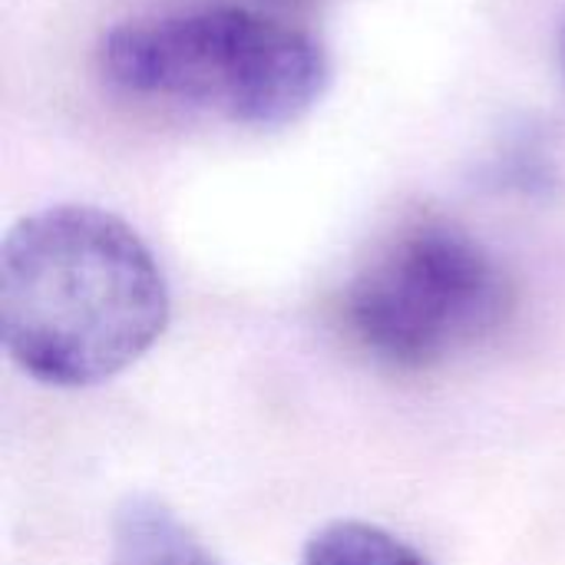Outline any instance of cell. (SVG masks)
Instances as JSON below:
<instances>
[{"label": "cell", "instance_id": "6da1fadb", "mask_svg": "<svg viewBox=\"0 0 565 565\" xmlns=\"http://www.w3.org/2000/svg\"><path fill=\"white\" fill-rule=\"evenodd\" d=\"M169 311L152 248L106 209L50 205L3 235L0 341L40 384L89 387L122 374L162 338Z\"/></svg>", "mask_w": 565, "mask_h": 565}, {"label": "cell", "instance_id": "7a4b0ae2", "mask_svg": "<svg viewBox=\"0 0 565 565\" xmlns=\"http://www.w3.org/2000/svg\"><path fill=\"white\" fill-rule=\"evenodd\" d=\"M99 70L126 96L252 129L305 119L331 86L324 43L305 26L252 7L126 20L103 36Z\"/></svg>", "mask_w": 565, "mask_h": 565}, {"label": "cell", "instance_id": "3957f363", "mask_svg": "<svg viewBox=\"0 0 565 565\" xmlns=\"http://www.w3.org/2000/svg\"><path fill=\"white\" fill-rule=\"evenodd\" d=\"M513 311L497 255L447 218L397 228L354 271L341 298L351 341L401 371L447 364L490 341Z\"/></svg>", "mask_w": 565, "mask_h": 565}, {"label": "cell", "instance_id": "277c9868", "mask_svg": "<svg viewBox=\"0 0 565 565\" xmlns=\"http://www.w3.org/2000/svg\"><path fill=\"white\" fill-rule=\"evenodd\" d=\"M106 565H225L182 516L149 493L126 497L109 526Z\"/></svg>", "mask_w": 565, "mask_h": 565}, {"label": "cell", "instance_id": "5b68a950", "mask_svg": "<svg viewBox=\"0 0 565 565\" xmlns=\"http://www.w3.org/2000/svg\"><path fill=\"white\" fill-rule=\"evenodd\" d=\"M301 565H430V559L384 526L338 520L308 540Z\"/></svg>", "mask_w": 565, "mask_h": 565}]
</instances>
